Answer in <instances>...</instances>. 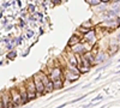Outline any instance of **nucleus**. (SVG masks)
<instances>
[{"mask_svg":"<svg viewBox=\"0 0 120 108\" xmlns=\"http://www.w3.org/2000/svg\"><path fill=\"white\" fill-rule=\"evenodd\" d=\"M79 74H81V72L78 71V68H76V67H73V66H70L68 70L65 71L64 77H65V79H67L68 82L72 83V82H75V81L78 79Z\"/></svg>","mask_w":120,"mask_h":108,"instance_id":"nucleus-1","label":"nucleus"},{"mask_svg":"<svg viewBox=\"0 0 120 108\" xmlns=\"http://www.w3.org/2000/svg\"><path fill=\"white\" fill-rule=\"evenodd\" d=\"M25 88H26V93H28V99L29 100H33V99H35V97L37 96L36 86H35V83L33 81V78H31V79H29V81H26Z\"/></svg>","mask_w":120,"mask_h":108,"instance_id":"nucleus-2","label":"nucleus"},{"mask_svg":"<svg viewBox=\"0 0 120 108\" xmlns=\"http://www.w3.org/2000/svg\"><path fill=\"white\" fill-rule=\"evenodd\" d=\"M40 76H41V79H42L43 85H45V94L52 93L54 90V88H53V82L51 81L49 76L47 73H42V72H40Z\"/></svg>","mask_w":120,"mask_h":108,"instance_id":"nucleus-3","label":"nucleus"},{"mask_svg":"<svg viewBox=\"0 0 120 108\" xmlns=\"http://www.w3.org/2000/svg\"><path fill=\"white\" fill-rule=\"evenodd\" d=\"M33 81H34L35 86H36L37 95L45 94V85H43V82H42V79H41V76H40V73H36V74L33 77Z\"/></svg>","mask_w":120,"mask_h":108,"instance_id":"nucleus-4","label":"nucleus"},{"mask_svg":"<svg viewBox=\"0 0 120 108\" xmlns=\"http://www.w3.org/2000/svg\"><path fill=\"white\" fill-rule=\"evenodd\" d=\"M10 95H11V101H12L13 107H18V106L23 104L22 97H21V94H19L18 89H11L10 90Z\"/></svg>","mask_w":120,"mask_h":108,"instance_id":"nucleus-5","label":"nucleus"},{"mask_svg":"<svg viewBox=\"0 0 120 108\" xmlns=\"http://www.w3.org/2000/svg\"><path fill=\"white\" fill-rule=\"evenodd\" d=\"M0 99H1V101H3V106H4V108H12V107H13L12 101H11V95H10V93H7V91L0 93Z\"/></svg>","mask_w":120,"mask_h":108,"instance_id":"nucleus-6","label":"nucleus"},{"mask_svg":"<svg viewBox=\"0 0 120 108\" xmlns=\"http://www.w3.org/2000/svg\"><path fill=\"white\" fill-rule=\"evenodd\" d=\"M49 76V78H51V81H56V79H60V78H63V70L60 68L59 66L58 67H53L51 71H49V73H47Z\"/></svg>","mask_w":120,"mask_h":108,"instance_id":"nucleus-7","label":"nucleus"},{"mask_svg":"<svg viewBox=\"0 0 120 108\" xmlns=\"http://www.w3.org/2000/svg\"><path fill=\"white\" fill-rule=\"evenodd\" d=\"M18 91H19V94H21V97H22V102H23V104L24 103H26L28 102V93H26V88L23 85V84H21L19 85V88H18Z\"/></svg>","mask_w":120,"mask_h":108,"instance_id":"nucleus-8","label":"nucleus"},{"mask_svg":"<svg viewBox=\"0 0 120 108\" xmlns=\"http://www.w3.org/2000/svg\"><path fill=\"white\" fill-rule=\"evenodd\" d=\"M85 40L90 43V45H94L95 42H96V36H95V31L93 30V29H91V30H89L86 34H85Z\"/></svg>","mask_w":120,"mask_h":108,"instance_id":"nucleus-9","label":"nucleus"},{"mask_svg":"<svg viewBox=\"0 0 120 108\" xmlns=\"http://www.w3.org/2000/svg\"><path fill=\"white\" fill-rule=\"evenodd\" d=\"M72 51H73L75 53L82 54V53H83V52L85 51V48H84V45H82V43H78V45L73 46V47H72Z\"/></svg>","mask_w":120,"mask_h":108,"instance_id":"nucleus-10","label":"nucleus"},{"mask_svg":"<svg viewBox=\"0 0 120 108\" xmlns=\"http://www.w3.org/2000/svg\"><path fill=\"white\" fill-rule=\"evenodd\" d=\"M81 41V38H79L77 35H73L71 38H70V41H68V45L71 46V47H73V46H76V45H78V43H81L79 42Z\"/></svg>","mask_w":120,"mask_h":108,"instance_id":"nucleus-11","label":"nucleus"},{"mask_svg":"<svg viewBox=\"0 0 120 108\" xmlns=\"http://www.w3.org/2000/svg\"><path fill=\"white\" fill-rule=\"evenodd\" d=\"M63 85H64L63 78L56 79V81H53V88H54V90H58V89H60V88H63Z\"/></svg>","mask_w":120,"mask_h":108,"instance_id":"nucleus-12","label":"nucleus"},{"mask_svg":"<svg viewBox=\"0 0 120 108\" xmlns=\"http://www.w3.org/2000/svg\"><path fill=\"white\" fill-rule=\"evenodd\" d=\"M77 68H78V71L81 72V73H86V72H89V70H90L89 66H85V65H83V64H81V63H78Z\"/></svg>","mask_w":120,"mask_h":108,"instance_id":"nucleus-13","label":"nucleus"},{"mask_svg":"<svg viewBox=\"0 0 120 108\" xmlns=\"http://www.w3.org/2000/svg\"><path fill=\"white\" fill-rule=\"evenodd\" d=\"M68 60H70V65H71V66H73V67H77L78 60H77V59H76L75 54H72V53H70V54H68Z\"/></svg>","mask_w":120,"mask_h":108,"instance_id":"nucleus-14","label":"nucleus"},{"mask_svg":"<svg viewBox=\"0 0 120 108\" xmlns=\"http://www.w3.org/2000/svg\"><path fill=\"white\" fill-rule=\"evenodd\" d=\"M106 54L105 53H98L97 55H96V58H95V61L96 63H102V61H105L106 60Z\"/></svg>","mask_w":120,"mask_h":108,"instance_id":"nucleus-15","label":"nucleus"},{"mask_svg":"<svg viewBox=\"0 0 120 108\" xmlns=\"http://www.w3.org/2000/svg\"><path fill=\"white\" fill-rule=\"evenodd\" d=\"M86 60L90 63V65H91V63H94L95 61V58H94V55H93V53H90V52H88V53H85L84 55H83Z\"/></svg>","mask_w":120,"mask_h":108,"instance_id":"nucleus-16","label":"nucleus"},{"mask_svg":"<svg viewBox=\"0 0 120 108\" xmlns=\"http://www.w3.org/2000/svg\"><path fill=\"white\" fill-rule=\"evenodd\" d=\"M82 26L85 28V29H88V30H90V29H91V26H93V24H91V22H90V21H86V22H84V23L82 24Z\"/></svg>","mask_w":120,"mask_h":108,"instance_id":"nucleus-17","label":"nucleus"},{"mask_svg":"<svg viewBox=\"0 0 120 108\" xmlns=\"http://www.w3.org/2000/svg\"><path fill=\"white\" fill-rule=\"evenodd\" d=\"M86 3L90 5H97V4H100V0H86Z\"/></svg>","mask_w":120,"mask_h":108,"instance_id":"nucleus-18","label":"nucleus"},{"mask_svg":"<svg viewBox=\"0 0 120 108\" xmlns=\"http://www.w3.org/2000/svg\"><path fill=\"white\" fill-rule=\"evenodd\" d=\"M96 100H102V96H101V95H98L97 97H95V99H94L93 101H96Z\"/></svg>","mask_w":120,"mask_h":108,"instance_id":"nucleus-19","label":"nucleus"},{"mask_svg":"<svg viewBox=\"0 0 120 108\" xmlns=\"http://www.w3.org/2000/svg\"><path fill=\"white\" fill-rule=\"evenodd\" d=\"M0 108H4V106H3V101H1V99H0Z\"/></svg>","mask_w":120,"mask_h":108,"instance_id":"nucleus-20","label":"nucleus"},{"mask_svg":"<svg viewBox=\"0 0 120 108\" xmlns=\"http://www.w3.org/2000/svg\"><path fill=\"white\" fill-rule=\"evenodd\" d=\"M116 38H118V41H119V42H120V33H119V34H118V36H116Z\"/></svg>","mask_w":120,"mask_h":108,"instance_id":"nucleus-21","label":"nucleus"},{"mask_svg":"<svg viewBox=\"0 0 120 108\" xmlns=\"http://www.w3.org/2000/svg\"><path fill=\"white\" fill-rule=\"evenodd\" d=\"M100 1H103V3H107V1H109V0H100Z\"/></svg>","mask_w":120,"mask_h":108,"instance_id":"nucleus-22","label":"nucleus"},{"mask_svg":"<svg viewBox=\"0 0 120 108\" xmlns=\"http://www.w3.org/2000/svg\"><path fill=\"white\" fill-rule=\"evenodd\" d=\"M114 3H120V0H113Z\"/></svg>","mask_w":120,"mask_h":108,"instance_id":"nucleus-23","label":"nucleus"},{"mask_svg":"<svg viewBox=\"0 0 120 108\" xmlns=\"http://www.w3.org/2000/svg\"><path fill=\"white\" fill-rule=\"evenodd\" d=\"M116 73H120V71H118V72H116Z\"/></svg>","mask_w":120,"mask_h":108,"instance_id":"nucleus-24","label":"nucleus"}]
</instances>
